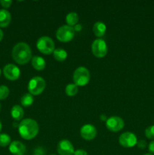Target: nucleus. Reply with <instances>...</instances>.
<instances>
[{"label":"nucleus","mask_w":154,"mask_h":155,"mask_svg":"<svg viewBox=\"0 0 154 155\" xmlns=\"http://www.w3.org/2000/svg\"><path fill=\"white\" fill-rule=\"evenodd\" d=\"M144 155H153V154H149H149H144Z\"/></svg>","instance_id":"72a5a7b5"},{"label":"nucleus","mask_w":154,"mask_h":155,"mask_svg":"<svg viewBox=\"0 0 154 155\" xmlns=\"http://www.w3.org/2000/svg\"><path fill=\"white\" fill-rule=\"evenodd\" d=\"M36 47L41 53L45 54H51L54 51V42L51 38L48 36H42L38 39Z\"/></svg>","instance_id":"39448f33"},{"label":"nucleus","mask_w":154,"mask_h":155,"mask_svg":"<svg viewBox=\"0 0 154 155\" xmlns=\"http://www.w3.org/2000/svg\"><path fill=\"white\" fill-rule=\"evenodd\" d=\"M91 51L94 55L97 58L105 57L107 53V45L105 41L102 39L94 40L91 45Z\"/></svg>","instance_id":"0eeeda50"},{"label":"nucleus","mask_w":154,"mask_h":155,"mask_svg":"<svg viewBox=\"0 0 154 155\" xmlns=\"http://www.w3.org/2000/svg\"><path fill=\"white\" fill-rule=\"evenodd\" d=\"M148 150L149 151V154H154V140L150 142V143L148 145Z\"/></svg>","instance_id":"cd10ccee"},{"label":"nucleus","mask_w":154,"mask_h":155,"mask_svg":"<svg viewBox=\"0 0 154 155\" xmlns=\"http://www.w3.org/2000/svg\"><path fill=\"white\" fill-rule=\"evenodd\" d=\"M51 155H55V154H51Z\"/></svg>","instance_id":"c9c22d12"},{"label":"nucleus","mask_w":154,"mask_h":155,"mask_svg":"<svg viewBox=\"0 0 154 155\" xmlns=\"http://www.w3.org/2000/svg\"><path fill=\"white\" fill-rule=\"evenodd\" d=\"M73 29H74V30H75V31L80 32L82 30V26L81 24H77L76 25L74 26Z\"/></svg>","instance_id":"c756f323"},{"label":"nucleus","mask_w":154,"mask_h":155,"mask_svg":"<svg viewBox=\"0 0 154 155\" xmlns=\"http://www.w3.org/2000/svg\"><path fill=\"white\" fill-rule=\"evenodd\" d=\"M79 21V16L75 12H70L68 14L66 17V22L68 26L73 27L74 26L76 25Z\"/></svg>","instance_id":"6ab92c4d"},{"label":"nucleus","mask_w":154,"mask_h":155,"mask_svg":"<svg viewBox=\"0 0 154 155\" xmlns=\"http://www.w3.org/2000/svg\"><path fill=\"white\" fill-rule=\"evenodd\" d=\"M73 155H88L87 152L83 149H78L75 151Z\"/></svg>","instance_id":"c85d7f7f"},{"label":"nucleus","mask_w":154,"mask_h":155,"mask_svg":"<svg viewBox=\"0 0 154 155\" xmlns=\"http://www.w3.org/2000/svg\"><path fill=\"white\" fill-rule=\"evenodd\" d=\"M39 127L35 120L24 119L18 125V131L21 137L26 140H31L39 133Z\"/></svg>","instance_id":"f03ea898"},{"label":"nucleus","mask_w":154,"mask_h":155,"mask_svg":"<svg viewBox=\"0 0 154 155\" xmlns=\"http://www.w3.org/2000/svg\"><path fill=\"white\" fill-rule=\"evenodd\" d=\"M3 74L8 80L14 81L18 80L21 76V71L16 65L13 64H8L4 67Z\"/></svg>","instance_id":"9d476101"},{"label":"nucleus","mask_w":154,"mask_h":155,"mask_svg":"<svg viewBox=\"0 0 154 155\" xmlns=\"http://www.w3.org/2000/svg\"><path fill=\"white\" fill-rule=\"evenodd\" d=\"M125 126L124 120L119 117H111L106 121V127L112 132H119L123 129Z\"/></svg>","instance_id":"1a4fd4ad"},{"label":"nucleus","mask_w":154,"mask_h":155,"mask_svg":"<svg viewBox=\"0 0 154 155\" xmlns=\"http://www.w3.org/2000/svg\"><path fill=\"white\" fill-rule=\"evenodd\" d=\"M2 128V123H1V121H0V132H1Z\"/></svg>","instance_id":"473e14b6"},{"label":"nucleus","mask_w":154,"mask_h":155,"mask_svg":"<svg viewBox=\"0 0 154 155\" xmlns=\"http://www.w3.org/2000/svg\"><path fill=\"white\" fill-rule=\"evenodd\" d=\"M57 151L59 155H73L75 152L73 145L67 139H62L58 142Z\"/></svg>","instance_id":"9b49d317"},{"label":"nucleus","mask_w":154,"mask_h":155,"mask_svg":"<svg viewBox=\"0 0 154 155\" xmlns=\"http://www.w3.org/2000/svg\"><path fill=\"white\" fill-rule=\"evenodd\" d=\"M9 89L8 86H5V85H2L0 86V100L5 99L9 95Z\"/></svg>","instance_id":"5701e85b"},{"label":"nucleus","mask_w":154,"mask_h":155,"mask_svg":"<svg viewBox=\"0 0 154 155\" xmlns=\"http://www.w3.org/2000/svg\"><path fill=\"white\" fill-rule=\"evenodd\" d=\"M11 16L8 11L0 9V27H6L10 24Z\"/></svg>","instance_id":"4468645a"},{"label":"nucleus","mask_w":154,"mask_h":155,"mask_svg":"<svg viewBox=\"0 0 154 155\" xmlns=\"http://www.w3.org/2000/svg\"><path fill=\"white\" fill-rule=\"evenodd\" d=\"M33 101H34V98H33V96L30 93L24 94L21 98V104L25 107L31 106L33 104Z\"/></svg>","instance_id":"aec40b11"},{"label":"nucleus","mask_w":154,"mask_h":155,"mask_svg":"<svg viewBox=\"0 0 154 155\" xmlns=\"http://www.w3.org/2000/svg\"><path fill=\"white\" fill-rule=\"evenodd\" d=\"M0 3L4 8H9L11 5L12 4V1H11V0H2V1H0Z\"/></svg>","instance_id":"a878e982"},{"label":"nucleus","mask_w":154,"mask_h":155,"mask_svg":"<svg viewBox=\"0 0 154 155\" xmlns=\"http://www.w3.org/2000/svg\"><path fill=\"white\" fill-rule=\"evenodd\" d=\"M0 107H1V105H0Z\"/></svg>","instance_id":"e433bc0d"},{"label":"nucleus","mask_w":154,"mask_h":155,"mask_svg":"<svg viewBox=\"0 0 154 155\" xmlns=\"http://www.w3.org/2000/svg\"><path fill=\"white\" fill-rule=\"evenodd\" d=\"M33 155H45V150L43 148H37L34 150Z\"/></svg>","instance_id":"393cba45"},{"label":"nucleus","mask_w":154,"mask_h":155,"mask_svg":"<svg viewBox=\"0 0 154 155\" xmlns=\"http://www.w3.org/2000/svg\"><path fill=\"white\" fill-rule=\"evenodd\" d=\"M137 145L139 148H140V149H143V148H145L146 147V141L144 140H140V141H137Z\"/></svg>","instance_id":"bb28decb"},{"label":"nucleus","mask_w":154,"mask_h":155,"mask_svg":"<svg viewBox=\"0 0 154 155\" xmlns=\"http://www.w3.org/2000/svg\"><path fill=\"white\" fill-rule=\"evenodd\" d=\"M145 136L149 139H154V125L147 127L145 130Z\"/></svg>","instance_id":"b1692460"},{"label":"nucleus","mask_w":154,"mask_h":155,"mask_svg":"<svg viewBox=\"0 0 154 155\" xmlns=\"http://www.w3.org/2000/svg\"><path fill=\"white\" fill-rule=\"evenodd\" d=\"M75 36V30L73 27L68 25L61 26L56 32L57 40L62 42H68L72 40Z\"/></svg>","instance_id":"423d86ee"},{"label":"nucleus","mask_w":154,"mask_h":155,"mask_svg":"<svg viewBox=\"0 0 154 155\" xmlns=\"http://www.w3.org/2000/svg\"><path fill=\"white\" fill-rule=\"evenodd\" d=\"M9 151L14 155H24L26 153L27 148L22 142L14 141L9 145Z\"/></svg>","instance_id":"ddd939ff"},{"label":"nucleus","mask_w":154,"mask_h":155,"mask_svg":"<svg viewBox=\"0 0 154 155\" xmlns=\"http://www.w3.org/2000/svg\"><path fill=\"white\" fill-rule=\"evenodd\" d=\"M11 137L5 133H1L0 134V146L6 147L10 145Z\"/></svg>","instance_id":"4be33fe9"},{"label":"nucleus","mask_w":154,"mask_h":155,"mask_svg":"<svg viewBox=\"0 0 154 155\" xmlns=\"http://www.w3.org/2000/svg\"><path fill=\"white\" fill-rule=\"evenodd\" d=\"M32 66L37 71H42L46 67V62L43 58L40 56H34L32 58Z\"/></svg>","instance_id":"2eb2a0df"},{"label":"nucleus","mask_w":154,"mask_h":155,"mask_svg":"<svg viewBox=\"0 0 154 155\" xmlns=\"http://www.w3.org/2000/svg\"><path fill=\"white\" fill-rule=\"evenodd\" d=\"M80 135L85 140H92L96 137L97 130L91 124H85L82 127L81 130H80Z\"/></svg>","instance_id":"f8f14e48"},{"label":"nucleus","mask_w":154,"mask_h":155,"mask_svg":"<svg viewBox=\"0 0 154 155\" xmlns=\"http://www.w3.org/2000/svg\"><path fill=\"white\" fill-rule=\"evenodd\" d=\"M100 119H101L102 121H107V117H106L104 114L101 115V117H100Z\"/></svg>","instance_id":"7c9ffc66"},{"label":"nucleus","mask_w":154,"mask_h":155,"mask_svg":"<svg viewBox=\"0 0 154 155\" xmlns=\"http://www.w3.org/2000/svg\"><path fill=\"white\" fill-rule=\"evenodd\" d=\"M11 115L13 119L15 120H22L23 117L24 115V109H23V107L21 106L18 105V104L13 106V107L11 108Z\"/></svg>","instance_id":"f3484780"},{"label":"nucleus","mask_w":154,"mask_h":155,"mask_svg":"<svg viewBox=\"0 0 154 155\" xmlns=\"http://www.w3.org/2000/svg\"><path fill=\"white\" fill-rule=\"evenodd\" d=\"M11 54L14 61L16 63L19 64H25L31 59L32 51L28 44L21 42L14 46Z\"/></svg>","instance_id":"f257e3e1"},{"label":"nucleus","mask_w":154,"mask_h":155,"mask_svg":"<svg viewBox=\"0 0 154 155\" xmlns=\"http://www.w3.org/2000/svg\"><path fill=\"white\" fill-rule=\"evenodd\" d=\"M54 59L57 61H64L67 58V52L63 48H56L53 52Z\"/></svg>","instance_id":"a211bd4d"},{"label":"nucleus","mask_w":154,"mask_h":155,"mask_svg":"<svg viewBox=\"0 0 154 155\" xmlns=\"http://www.w3.org/2000/svg\"><path fill=\"white\" fill-rule=\"evenodd\" d=\"M107 30V27L105 24L101 21H98L95 23L93 26V33L98 37H101V36H104Z\"/></svg>","instance_id":"dca6fc26"},{"label":"nucleus","mask_w":154,"mask_h":155,"mask_svg":"<svg viewBox=\"0 0 154 155\" xmlns=\"http://www.w3.org/2000/svg\"><path fill=\"white\" fill-rule=\"evenodd\" d=\"M119 142L124 148H132L137 143V136L131 132H125L119 136Z\"/></svg>","instance_id":"6e6552de"},{"label":"nucleus","mask_w":154,"mask_h":155,"mask_svg":"<svg viewBox=\"0 0 154 155\" xmlns=\"http://www.w3.org/2000/svg\"><path fill=\"white\" fill-rule=\"evenodd\" d=\"M90 72L85 67L76 68L73 73V81L77 86H85L89 83Z\"/></svg>","instance_id":"7ed1b4c3"},{"label":"nucleus","mask_w":154,"mask_h":155,"mask_svg":"<svg viewBox=\"0 0 154 155\" xmlns=\"http://www.w3.org/2000/svg\"><path fill=\"white\" fill-rule=\"evenodd\" d=\"M46 83L41 77H34L28 83V90L32 95H38L42 93L45 89Z\"/></svg>","instance_id":"20e7f679"},{"label":"nucleus","mask_w":154,"mask_h":155,"mask_svg":"<svg viewBox=\"0 0 154 155\" xmlns=\"http://www.w3.org/2000/svg\"><path fill=\"white\" fill-rule=\"evenodd\" d=\"M3 36H4V34H3L2 30L1 29H0V41H1L2 39H3Z\"/></svg>","instance_id":"2f4dec72"},{"label":"nucleus","mask_w":154,"mask_h":155,"mask_svg":"<svg viewBox=\"0 0 154 155\" xmlns=\"http://www.w3.org/2000/svg\"><path fill=\"white\" fill-rule=\"evenodd\" d=\"M79 88L75 83H69L65 88V92L68 96H74L78 93Z\"/></svg>","instance_id":"412c9836"},{"label":"nucleus","mask_w":154,"mask_h":155,"mask_svg":"<svg viewBox=\"0 0 154 155\" xmlns=\"http://www.w3.org/2000/svg\"><path fill=\"white\" fill-rule=\"evenodd\" d=\"M0 75H1V70H0Z\"/></svg>","instance_id":"f704fd0d"}]
</instances>
